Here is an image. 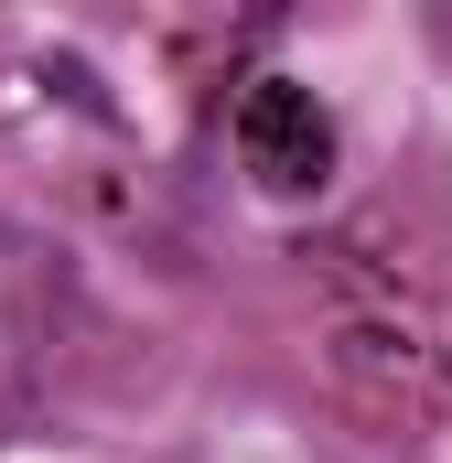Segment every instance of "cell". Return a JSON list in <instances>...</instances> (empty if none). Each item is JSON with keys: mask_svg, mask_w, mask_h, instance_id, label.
I'll list each match as a JSON object with an SVG mask.
<instances>
[{"mask_svg": "<svg viewBox=\"0 0 452 463\" xmlns=\"http://www.w3.org/2000/svg\"><path fill=\"white\" fill-rule=\"evenodd\" d=\"M237 129H248V162H259L269 184H313V173H324V118L302 109V98L269 87V98H248Z\"/></svg>", "mask_w": 452, "mask_h": 463, "instance_id": "cell-1", "label": "cell"}]
</instances>
